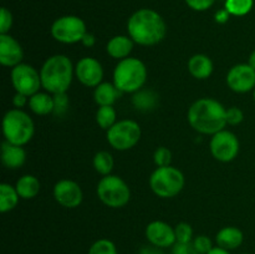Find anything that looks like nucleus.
Instances as JSON below:
<instances>
[{"instance_id":"f257e3e1","label":"nucleus","mask_w":255,"mask_h":254,"mask_svg":"<svg viewBox=\"0 0 255 254\" xmlns=\"http://www.w3.org/2000/svg\"><path fill=\"white\" fill-rule=\"evenodd\" d=\"M127 31L136 44L153 46L164 39L167 26L163 17L152 9H139L129 16Z\"/></svg>"},{"instance_id":"f03ea898","label":"nucleus","mask_w":255,"mask_h":254,"mask_svg":"<svg viewBox=\"0 0 255 254\" xmlns=\"http://www.w3.org/2000/svg\"><path fill=\"white\" fill-rule=\"evenodd\" d=\"M188 122L202 134H216L227 126V110L214 99L197 100L188 110Z\"/></svg>"},{"instance_id":"7ed1b4c3","label":"nucleus","mask_w":255,"mask_h":254,"mask_svg":"<svg viewBox=\"0 0 255 254\" xmlns=\"http://www.w3.org/2000/svg\"><path fill=\"white\" fill-rule=\"evenodd\" d=\"M74 72L71 60L66 55L50 56L40 70L41 87L51 95L66 92L72 82Z\"/></svg>"},{"instance_id":"20e7f679","label":"nucleus","mask_w":255,"mask_h":254,"mask_svg":"<svg viewBox=\"0 0 255 254\" xmlns=\"http://www.w3.org/2000/svg\"><path fill=\"white\" fill-rule=\"evenodd\" d=\"M147 80V67L136 57L120 60L114 70V85L122 94L137 92L143 87Z\"/></svg>"},{"instance_id":"39448f33","label":"nucleus","mask_w":255,"mask_h":254,"mask_svg":"<svg viewBox=\"0 0 255 254\" xmlns=\"http://www.w3.org/2000/svg\"><path fill=\"white\" fill-rule=\"evenodd\" d=\"M35 132L31 117L20 109H12L2 119V133L5 141L16 146H24L32 138Z\"/></svg>"},{"instance_id":"423d86ee","label":"nucleus","mask_w":255,"mask_h":254,"mask_svg":"<svg viewBox=\"0 0 255 254\" xmlns=\"http://www.w3.org/2000/svg\"><path fill=\"white\" fill-rule=\"evenodd\" d=\"M184 176L178 168L172 166L158 167L149 177V187L161 198L176 197L184 187Z\"/></svg>"},{"instance_id":"0eeeda50","label":"nucleus","mask_w":255,"mask_h":254,"mask_svg":"<svg viewBox=\"0 0 255 254\" xmlns=\"http://www.w3.org/2000/svg\"><path fill=\"white\" fill-rule=\"evenodd\" d=\"M97 197L100 201L111 208H121L129 202L131 191L126 182L119 176H104L97 184Z\"/></svg>"},{"instance_id":"6e6552de","label":"nucleus","mask_w":255,"mask_h":254,"mask_svg":"<svg viewBox=\"0 0 255 254\" xmlns=\"http://www.w3.org/2000/svg\"><path fill=\"white\" fill-rule=\"evenodd\" d=\"M141 127L132 120H121L107 129V141L119 151H127L141 139Z\"/></svg>"},{"instance_id":"1a4fd4ad","label":"nucleus","mask_w":255,"mask_h":254,"mask_svg":"<svg viewBox=\"0 0 255 254\" xmlns=\"http://www.w3.org/2000/svg\"><path fill=\"white\" fill-rule=\"evenodd\" d=\"M86 24L75 15H65L55 20L51 25V35L62 44H75L81 41L86 34Z\"/></svg>"},{"instance_id":"9d476101","label":"nucleus","mask_w":255,"mask_h":254,"mask_svg":"<svg viewBox=\"0 0 255 254\" xmlns=\"http://www.w3.org/2000/svg\"><path fill=\"white\" fill-rule=\"evenodd\" d=\"M11 82L16 92L30 97L39 92L40 86H41V77L31 65L19 64L12 67Z\"/></svg>"},{"instance_id":"9b49d317","label":"nucleus","mask_w":255,"mask_h":254,"mask_svg":"<svg viewBox=\"0 0 255 254\" xmlns=\"http://www.w3.org/2000/svg\"><path fill=\"white\" fill-rule=\"evenodd\" d=\"M212 156L221 162H231L239 153V139L233 132L222 129L213 134L209 143Z\"/></svg>"},{"instance_id":"f8f14e48","label":"nucleus","mask_w":255,"mask_h":254,"mask_svg":"<svg viewBox=\"0 0 255 254\" xmlns=\"http://www.w3.org/2000/svg\"><path fill=\"white\" fill-rule=\"evenodd\" d=\"M229 89L238 94H246L255 89V70L249 64H238L227 75Z\"/></svg>"},{"instance_id":"ddd939ff","label":"nucleus","mask_w":255,"mask_h":254,"mask_svg":"<svg viewBox=\"0 0 255 254\" xmlns=\"http://www.w3.org/2000/svg\"><path fill=\"white\" fill-rule=\"evenodd\" d=\"M75 75L85 86L97 87L104 79V69L99 60L94 57H82L76 64Z\"/></svg>"},{"instance_id":"4468645a","label":"nucleus","mask_w":255,"mask_h":254,"mask_svg":"<svg viewBox=\"0 0 255 254\" xmlns=\"http://www.w3.org/2000/svg\"><path fill=\"white\" fill-rule=\"evenodd\" d=\"M54 197L60 206L76 208L84 199V193L79 184L71 179H61L54 187Z\"/></svg>"},{"instance_id":"2eb2a0df","label":"nucleus","mask_w":255,"mask_h":254,"mask_svg":"<svg viewBox=\"0 0 255 254\" xmlns=\"http://www.w3.org/2000/svg\"><path fill=\"white\" fill-rule=\"evenodd\" d=\"M146 238L149 244L164 249L177 243L174 228L163 221H153L146 227Z\"/></svg>"},{"instance_id":"dca6fc26","label":"nucleus","mask_w":255,"mask_h":254,"mask_svg":"<svg viewBox=\"0 0 255 254\" xmlns=\"http://www.w3.org/2000/svg\"><path fill=\"white\" fill-rule=\"evenodd\" d=\"M24 57L21 45L7 34H0V62L7 67H15L21 64Z\"/></svg>"},{"instance_id":"f3484780","label":"nucleus","mask_w":255,"mask_h":254,"mask_svg":"<svg viewBox=\"0 0 255 254\" xmlns=\"http://www.w3.org/2000/svg\"><path fill=\"white\" fill-rule=\"evenodd\" d=\"M26 161V152L22 146H16L10 142H2L1 146V162L6 168H20Z\"/></svg>"},{"instance_id":"a211bd4d","label":"nucleus","mask_w":255,"mask_h":254,"mask_svg":"<svg viewBox=\"0 0 255 254\" xmlns=\"http://www.w3.org/2000/svg\"><path fill=\"white\" fill-rule=\"evenodd\" d=\"M134 41L129 36L125 35H117L110 39L107 42V54L116 60H124L129 56V54L133 50Z\"/></svg>"},{"instance_id":"6ab92c4d","label":"nucleus","mask_w":255,"mask_h":254,"mask_svg":"<svg viewBox=\"0 0 255 254\" xmlns=\"http://www.w3.org/2000/svg\"><path fill=\"white\" fill-rule=\"evenodd\" d=\"M243 241V232L237 227H224L216 236V242L218 247L227 249V251L237 249L242 246Z\"/></svg>"},{"instance_id":"aec40b11","label":"nucleus","mask_w":255,"mask_h":254,"mask_svg":"<svg viewBox=\"0 0 255 254\" xmlns=\"http://www.w3.org/2000/svg\"><path fill=\"white\" fill-rule=\"evenodd\" d=\"M213 61L204 54L193 55L188 61V71L194 79H208L213 72Z\"/></svg>"},{"instance_id":"412c9836","label":"nucleus","mask_w":255,"mask_h":254,"mask_svg":"<svg viewBox=\"0 0 255 254\" xmlns=\"http://www.w3.org/2000/svg\"><path fill=\"white\" fill-rule=\"evenodd\" d=\"M122 92L110 82H101L99 86L95 89L94 99L99 106H112L116 102V100L121 96Z\"/></svg>"},{"instance_id":"4be33fe9","label":"nucleus","mask_w":255,"mask_h":254,"mask_svg":"<svg viewBox=\"0 0 255 254\" xmlns=\"http://www.w3.org/2000/svg\"><path fill=\"white\" fill-rule=\"evenodd\" d=\"M29 107L34 114L45 116L54 112V96L47 92H36L30 96Z\"/></svg>"},{"instance_id":"5701e85b","label":"nucleus","mask_w":255,"mask_h":254,"mask_svg":"<svg viewBox=\"0 0 255 254\" xmlns=\"http://www.w3.org/2000/svg\"><path fill=\"white\" fill-rule=\"evenodd\" d=\"M15 188H16L20 198H35L40 192V181L32 174H24V176L17 179Z\"/></svg>"},{"instance_id":"b1692460","label":"nucleus","mask_w":255,"mask_h":254,"mask_svg":"<svg viewBox=\"0 0 255 254\" xmlns=\"http://www.w3.org/2000/svg\"><path fill=\"white\" fill-rule=\"evenodd\" d=\"M19 193L16 188L7 183L0 184V212L6 213L12 211L19 202Z\"/></svg>"},{"instance_id":"393cba45","label":"nucleus","mask_w":255,"mask_h":254,"mask_svg":"<svg viewBox=\"0 0 255 254\" xmlns=\"http://www.w3.org/2000/svg\"><path fill=\"white\" fill-rule=\"evenodd\" d=\"M157 101H158V96L156 92L151 91V90H139L132 99L134 107L141 111H149V110L154 109Z\"/></svg>"},{"instance_id":"a878e982","label":"nucleus","mask_w":255,"mask_h":254,"mask_svg":"<svg viewBox=\"0 0 255 254\" xmlns=\"http://www.w3.org/2000/svg\"><path fill=\"white\" fill-rule=\"evenodd\" d=\"M114 157L110 152L100 151L94 157V167L96 172H99L102 176H109L114 169Z\"/></svg>"},{"instance_id":"bb28decb","label":"nucleus","mask_w":255,"mask_h":254,"mask_svg":"<svg viewBox=\"0 0 255 254\" xmlns=\"http://www.w3.org/2000/svg\"><path fill=\"white\" fill-rule=\"evenodd\" d=\"M96 122L101 128L109 129L116 124V111L112 106H100L96 112Z\"/></svg>"},{"instance_id":"cd10ccee","label":"nucleus","mask_w":255,"mask_h":254,"mask_svg":"<svg viewBox=\"0 0 255 254\" xmlns=\"http://www.w3.org/2000/svg\"><path fill=\"white\" fill-rule=\"evenodd\" d=\"M254 0H226V10L234 16H244L253 9Z\"/></svg>"},{"instance_id":"c85d7f7f","label":"nucleus","mask_w":255,"mask_h":254,"mask_svg":"<svg viewBox=\"0 0 255 254\" xmlns=\"http://www.w3.org/2000/svg\"><path fill=\"white\" fill-rule=\"evenodd\" d=\"M87 254H117V248L114 242L102 238L92 243Z\"/></svg>"},{"instance_id":"c756f323","label":"nucleus","mask_w":255,"mask_h":254,"mask_svg":"<svg viewBox=\"0 0 255 254\" xmlns=\"http://www.w3.org/2000/svg\"><path fill=\"white\" fill-rule=\"evenodd\" d=\"M177 243H192L193 242V229L186 222H181L174 228Z\"/></svg>"},{"instance_id":"7c9ffc66","label":"nucleus","mask_w":255,"mask_h":254,"mask_svg":"<svg viewBox=\"0 0 255 254\" xmlns=\"http://www.w3.org/2000/svg\"><path fill=\"white\" fill-rule=\"evenodd\" d=\"M154 163L158 167H167L171 166L172 161V153L167 147H158V148L154 151L153 154Z\"/></svg>"},{"instance_id":"2f4dec72","label":"nucleus","mask_w":255,"mask_h":254,"mask_svg":"<svg viewBox=\"0 0 255 254\" xmlns=\"http://www.w3.org/2000/svg\"><path fill=\"white\" fill-rule=\"evenodd\" d=\"M52 96H54V112L61 116L69 109V97H67L66 92L52 95Z\"/></svg>"},{"instance_id":"473e14b6","label":"nucleus","mask_w":255,"mask_h":254,"mask_svg":"<svg viewBox=\"0 0 255 254\" xmlns=\"http://www.w3.org/2000/svg\"><path fill=\"white\" fill-rule=\"evenodd\" d=\"M193 246L199 254H207L209 251L213 249V243L211 238L207 236H198L193 239Z\"/></svg>"},{"instance_id":"72a5a7b5","label":"nucleus","mask_w":255,"mask_h":254,"mask_svg":"<svg viewBox=\"0 0 255 254\" xmlns=\"http://www.w3.org/2000/svg\"><path fill=\"white\" fill-rule=\"evenodd\" d=\"M12 25V15L6 7H1L0 10V34H7Z\"/></svg>"},{"instance_id":"f704fd0d","label":"nucleus","mask_w":255,"mask_h":254,"mask_svg":"<svg viewBox=\"0 0 255 254\" xmlns=\"http://www.w3.org/2000/svg\"><path fill=\"white\" fill-rule=\"evenodd\" d=\"M244 120V114L241 109L233 106L231 109L227 110V124L232 125V126H236L239 125Z\"/></svg>"},{"instance_id":"c9c22d12","label":"nucleus","mask_w":255,"mask_h":254,"mask_svg":"<svg viewBox=\"0 0 255 254\" xmlns=\"http://www.w3.org/2000/svg\"><path fill=\"white\" fill-rule=\"evenodd\" d=\"M186 4L196 11H206L209 7L213 6L216 0H184Z\"/></svg>"},{"instance_id":"e433bc0d","label":"nucleus","mask_w":255,"mask_h":254,"mask_svg":"<svg viewBox=\"0 0 255 254\" xmlns=\"http://www.w3.org/2000/svg\"><path fill=\"white\" fill-rule=\"evenodd\" d=\"M172 254H199L193 243H176L172 247Z\"/></svg>"},{"instance_id":"4c0bfd02","label":"nucleus","mask_w":255,"mask_h":254,"mask_svg":"<svg viewBox=\"0 0 255 254\" xmlns=\"http://www.w3.org/2000/svg\"><path fill=\"white\" fill-rule=\"evenodd\" d=\"M29 104L27 102V96L24 94H20V92H16L12 97V105L15 106V109H21L25 105Z\"/></svg>"},{"instance_id":"58836bf2","label":"nucleus","mask_w":255,"mask_h":254,"mask_svg":"<svg viewBox=\"0 0 255 254\" xmlns=\"http://www.w3.org/2000/svg\"><path fill=\"white\" fill-rule=\"evenodd\" d=\"M139 254H164L163 251L158 247H154V246H146L139 251Z\"/></svg>"},{"instance_id":"ea45409f","label":"nucleus","mask_w":255,"mask_h":254,"mask_svg":"<svg viewBox=\"0 0 255 254\" xmlns=\"http://www.w3.org/2000/svg\"><path fill=\"white\" fill-rule=\"evenodd\" d=\"M95 41H96V40H95V36L92 34H90V32H86V34H85V36L82 37V40H81L82 45L86 47L94 46Z\"/></svg>"},{"instance_id":"a19ab883","label":"nucleus","mask_w":255,"mask_h":254,"mask_svg":"<svg viewBox=\"0 0 255 254\" xmlns=\"http://www.w3.org/2000/svg\"><path fill=\"white\" fill-rule=\"evenodd\" d=\"M229 12L227 11L226 9L224 10H222V11H219V12H217V15H216V20L218 22H226L227 20H228V17H229Z\"/></svg>"},{"instance_id":"79ce46f5","label":"nucleus","mask_w":255,"mask_h":254,"mask_svg":"<svg viewBox=\"0 0 255 254\" xmlns=\"http://www.w3.org/2000/svg\"><path fill=\"white\" fill-rule=\"evenodd\" d=\"M207 254H231V253H229V251H227V249L224 248H221V247H213V249L209 251Z\"/></svg>"},{"instance_id":"37998d69","label":"nucleus","mask_w":255,"mask_h":254,"mask_svg":"<svg viewBox=\"0 0 255 254\" xmlns=\"http://www.w3.org/2000/svg\"><path fill=\"white\" fill-rule=\"evenodd\" d=\"M248 64L251 65V66L253 67V69L255 70V50H254L253 52H252L251 56H249V61H248Z\"/></svg>"},{"instance_id":"c03bdc74","label":"nucleus","mask_w":255,"mask_h":254,"mask_svg":"<svg viewBox=\"0 0 255 254\" xmlns=\"http://www.w3.org/2000/svg\"><path fill=\"white\" fill-rule=\"evenodd\" d=\"M253 96H254V100H255V89H254V94H253Z\"/></svg>"},{"instance_id":"a18cd8bd","label":"nucleus","mask_w":255,"mask_h":254,"mask_svg":"<svg viewBox=\"0 0 255 254\" xmlns=\"http://www.w3.org/2000/svg\"><path fill=\"white\" fill-rule=\"evenodd\" d=\"M243 254H248V253H243Z\"/></svg>"}]
</instances>
